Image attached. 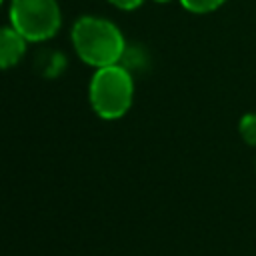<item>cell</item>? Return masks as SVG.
<instances>
[{"mask_svg": "<svg viewBox=\"0 0 256 256\" xmlns=\"http://www.w3.org/2000/svg\"><path fill=\"white\" fill-rule=\"evenodd\" d=\"M72 44L80 60L92 68L118 64L124 54L120 28L100 16H82L72 26Z\"/></svg>", "mask_w": 256, "mask_h": 256, "instance_id": "obj_1", "label": "cell"}, {"mask_svg": "<svg viewBox=\"0 0 256 256\" xmlns=\"http://www.w3.org/2000/svg\"><path fill=\"white\" fill-rule=\"evenodd\" d=\"M88 98L92 110L100 118L104 120L122 118L130 110L134 98V82L130 72L118 64L96 68L90 80Z\"/></svg>", "mask_w": 256, "mask_h": 256, "instance_id": "obj_2", "label": "cell"}, {"mask_svg": "<svg viewBox=\"0 0 256 256\" xmlns=\"http://www.w3.org/2000/svg\"><path fill=\"white\" fill-rule=\"evenodd\" d=\"M62 24L60 6L56 0H12L10 26L28 42L52 38Z\"/></svg>", "mask_w": 256, "mask_h": 256, "instance_id": "obj_3", "label": "cell"}, {"mask_svg": "<svg viewBox=\"0 0 256 256\" xmlns=\"http://www.w3.org/2000/svg\"><path fill=\"white\" fill-rule=\"evenodd\" d=\"M26 38L12 26L0 28V70L16 66L26 52Z\"/></svg>", "mask_w": 256, "mask_h": 256, "instance_id": "obj_4", "label": "cell"}, {"mask_svg": "<svg viewBox=\"0 0 256 256\" xmlns=\"http://www.w3.org/2000/svg\"><path fill=\"white\" fill-rule=\"evenodd\" d=\"M238 132L248 146L256 148V112H246L238 122Z\"/></svg>", "mask_w": 256, "mask_h": 256, "instance_id": "obj_5", "label": "cell"}, {"mask_svg": "<svg viewBox=\"0 0 256 256\" xmlns=\"http://www.w3.org/2000/svg\"><path fill=\"white\" fill-rule=\"evenodd\" d=\"M228 0H180V4L192 12V14H208L218 10L222 4H226Z\"/></svg>", "mask_w": 256, "mask_h": 256, "instance_id": "obj_6", "label": "cell"}, {"mask_svg": "<svg viewBox=\"0 0 256 256\" xmlns=\"http://www.w3.org/2000/svg\"><path fill=\"white\" fill-rule=\"evenodd\" d=\"M112 6H116V8H120V10H134V8H138L144 0H108Z\"/></svg>", "mask_w": 256, "mask_h": 256, "instance_id": "obj_7", "label": "cell"}, {"mask_svg": "<svg viewBox=\"0 0 256 256\" xmlns=\"http://www.w3.org/2000/svg\"><path fill=\"white\" fill-rule=\"evenodd\" d=\"M156 2H170V0H156Z\"/></svg>", "mask_w": 256, "mask_h": 256, "instance_id": "obj_8", "label": "cell"}, {"mask_svg": "<svg viewBox=\"0 0 256 256\" xmlns=\"http://www.w3.org/2000/svg\"><path fill=\"white\" fill-rule=\"evenodd\" d=\"M0 4H2V0H0Z\"/></svg>", "mask_w": 256, "mask_h": 256, "instance_id": "obj_9", "label": "cell"}]
</instances>
